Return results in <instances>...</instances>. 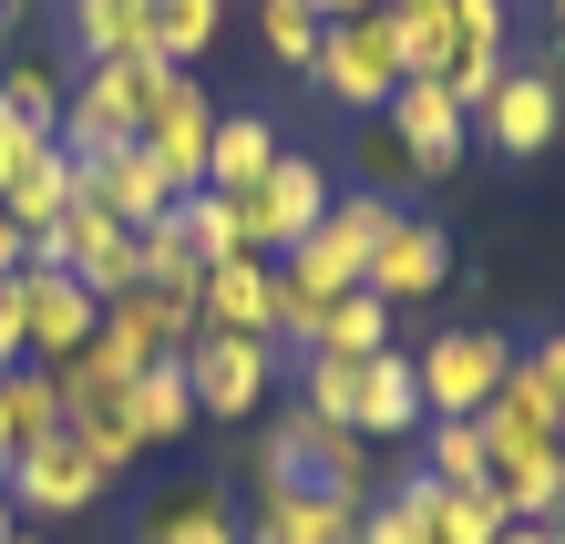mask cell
I'll list each match as a JSON object with an SVG mask.
<instances>
[{"instance_id":"cell-10","label":"cell","mask_w":565,"mask_h":544,"mask_svg":"<svg viewBox=\"0 0 565 544\" xmlns=\"http://www.w3.org/2000/svg\"><path fill=\"white\" fill-rule=\"evenodd\" d=\"M473 134H483L493 154H545L555 134H565V73H555V62L504 73V83H493V104L473 114Z\"/></svg>"},{"instance_id":"cell-17","label":"cell","mask_w":565,"mask_h":544,"mask_svg":"<svg viewBox=\"0 0 565 544\" xmlns=\"http://www.w3.org/2000/svg\"><path fill=\"white\" fill-rule=\"evenodd\" d=\"M473 431H483V462H504V452H555V441H565V412L545 401L535 370L514 360V370H504V391L473 412Z\"/></svg>"},{"instance_id":"cell-2","label":"cell","mask_w":565,"mask_h":544,"mask_svg":"<svg viewBox=\"0 0 565 544\" xmlns=\"http://www.w3.org/2000/svg\"><path fill=\"white\" fill-rule=\"evenodd\" d=\"M309 83L329 93V104H350V114H381L391 93H402V42H391V11H340L319 31V52H309Z\"/></svg>"},{"instance_id":"cell-1","label":"cell","mask_w":565,"mask_h":544,"mask_svg":"<svg viewBox=\"0 0 565 544\" xmlns=\"http://www.w3.org/2000/svg\"><path fill=\"white\" fill-rule=\"evenodd\" d=\"M164 73H175V62H154V52H135V62H83V83H73V104H62L52 145L62 154L135 145V134H145V104L164 93Z\"/></svg>"},{"instance_id":"cell-12","label":"cell","mask_w":565,"mask_h":544,"mask_svg":"<svg viewBox=\"0 0 565 544\" xmlns=\"http://www.w3.org/2000/svg\"><path fill=\"white\" fill-rule=\"evenodd\" d=\"M135 145H145L185 195H195V185H206V145H216V104H206V83L164 73V93L145 104V134H135Z\"/></svg>"},{"instance_id":"cell-37","label":"cell","mask_w":565,"mask_h":544,"mask_svg":"<svg viewBox=\"0 0 565 544\" xmlns=\"http://www.w3.org/2000/svg\"><path fill=\"white\" fill-rule=\"evenodd\" d=\"M42 154H52V124H31V114H11V104H0V195H11Z\"/></svg>"},{"instance_id":"cell-47","label":"cell","mask_w":565,"mask_h":544,"mask_svg":"<svg viewBox=\"0 0 565 544\" xmlns=\"http://www.w3.org/2000/svg\"><path fill=\"white\" fill-rule=\"evenodd\" d=\"M0 11H31V0H0Z\"/></svg>"},{"instance_id":"cell-24","label":"cell","mask_w":565,"mask_h":544,"mask_svg":"<svg viewBox=\"0 0 565 544\" xmlns=\"http://www.w3.org/2000/svg\"><path fill=\"white\" fill-rule=\"evenodd\" d=\"M42 431H62V391H52L42 360H21V370H0V472H11V452H31Z\"/></svg>"},{"instance_id":"cell-38","label":"cell","mask_w":565,"mask_h":544,"mask_svg":"<svg viewBox=\"0 0 565 544\" xmlns=\"http://www.w3.org/2000/svg\"><path fill=\"white\" fill-rule=\"evenodd\" d=\"M73 431L93 441V462H104V472H124V462H135V452H145V441H135V431H124V412H114V401H104V412H73Z\"/></svg>"},{"instance_id":"cell-5","label":"cell","mask_w":565,"mask_h":544,"mask_svg":"<svg viewBox=\"0 0 565 544\" xmlns=\"http://www.w3.org/2000/svg\"><path fill=\"white\" fill-rule=\"evenodd\" d=\"M340 195H329V164L319 154H278L268 175H257L247 195H237V226H247V257H288L298 236H309Z\"/></svg>"},{"instance_id":"cell-40","label":"cell","mask_w":565,"mask_h":544,"mask_svg":"<svg viewBox=\"0 0 565 544\" xmlns=\"http://www.w3.org/2000/svg\"><path fill=\"white\" fill-rule=\"evenodd\" d=\"M524 370H535V381H545V401L565 412V329H545L535 350H524Z\"/></svg>"},{"instance_id":"cell-22","label":"cell","mask_w":565,"mask_h":544,"mask_svg":"<svg viewBox=\"0 0 565 544\" xmlns=\"http://www.w3.org/2000/svg\"><path fill=\"white\" fill-rule=\"evenodd\" d=\"M381 11H391V42H402V73H422V83H452V62H462L452 0H381Z\"/></svg>"},{"instance_id":"cell-30","label":"cell","mask_w":565,"mask_h":544,"mask_svg":"<svg viewBox=\"0 0 565 544\" xmlns=\"http://www.w3.org/2000/svg\"><path fill=\"white\" fill-rule=\"evenodd\" d=\"M504 514H493V493H443L422 472V544H493Z\"/></svg>"},{"instance_id":"cell-32","label":"cell","mask_w":565,"mask_h":544,"mask_svg":"<svg viewBox=\"0 0 565 544\" xmlns=\"http://www.w3.org/2000/svg\"><path fill=\"white\" fill-rule=\"evenodd\" d=\"M0 104L31 114V124H62V104H73V73H62V62H42V52H21L11 73H0Z\"/></svg>"},{"instance_id":"cell-48","label":"cell","mask_w":565,"mask_h":544,"mask_svg":"<svg viewBox=\"0 0 565 544\" xmlns=\"http://www.w3.org/2000/svg\"><path fill=\"white\" fill-rule=\"evenodd\" d=\"M555 534H565V514H555Z\"/></svg>"},{"instance_id":"cell-49","label":"cell","mask_w":565,"mask_h":544,"mask_svg":"<svg viewBox=\"0 0 565 544\" xmlns=\"http://www.w3.org/2000/svg\"><path fill=\"white\" fill-rule=\"evenodd\" d=\"M555 452H565V441H555Z\"/></svg>"},{"instance_id":"cell-39","label":"cell","mask_w":565,"mask_h":544,"mask_svg":"<svg viewBox=\"0 0 565 544\" xmlns=\"http://www.w3.org/2000/svg\"><path fill=\"white\" fill-rule=\"evenodd\" d=\"M360 164H371L381 185H402V175H412V154H402V134H391L381 114H371V145H360Z\"/></svg>"},{"instance_id":"cell-9","label":"cell","mask_w":565,"mask_h":544,"mask_svg":"<svg viewBox=\"0 0 565 544\" xmlns=\"http://www.w3.org/2000/svg\"><path fill=\"white\" fill-rule=\"evenodd\" d=\"M268 472H288V483H319V493H371V441H360L350 422H329V412H298L278 422V441H268Z\"/></svg>"},{"instance_id":"cell-3","label":"cell","mask_w":565,"mask_h":544,"mask_svg":"<svg viewBox=\"0 0 565 544\" xmlns=\"http://www.w3.org/2000/svg\"><path fill=\"white\" fill-rule=\"evenodd\" d=\"M402 216L391 206V195H340V206H329L309 236H298V247L278 257V278H298V288H319V298H340V288H360L371 278V247H381V226Z\"/></svg>"},{"instance_id":"cell-18","label":"cell","mask_w":565,"mask_h":544,"mask_svg":"<svg viewBox=\"0 0 565 544\" xmlns=\"http://www.w3.org/2000/svg\"><path fill=\"white\" fill-rule=\"evenodd\" d=\"M135 544H247V514L226 503V483H164L154 503H145V524H135Z\"/></svg>"},{"instance_id":"cell-11","label":"cell","mask_w":565,"mask_h":544,"mask_svg":"<svg viewBox=\"0 0 565 544\" xmlns=\"http://www.w3.org/2000/svg\"><path fill=\"white\" fill-rule=\"evenodd\" d=\"M93 319H104V309L83 298V278H73V267H52V257H31V267H21V350L42 360V370H62V360H73L83 339H93Z\"/></svg>"},{"instance_id":"cell-23","label":"cell","mask_w":565,"mask_h":544,"mask_svg":"<svg viewBox=\"0 0 565 544\" xmlns=\"http://www.w3.org/2000/svg\"><path fill=\"white\" fill-rule=\"evenodd\" d=\"M288 145H278V124L268 114H216V145H206V185L216 195H247L257 175H268Z\"/></svg>"},{"instance_id":"cell-26","label":"cell","mask_w":565,"mask_h":544,"mask_svg":"<svg viewBox=\"0 0 565 544\" xmlns=\"http://www.w3.org/2000/svg\"><path fill=\"white\" fill-rule=\"evenodd\" d=\"M114 412H124V431H135L145 452H154V441H175V431L195 422V391H185V360H154L145 381H135V391L114 401Z\"/></svg>"},{"instance_id":"cell-29","label":"cell","mask_w":565,"mask_h":544,"mask_svg":"<svg viewBox=\"0 0 565 544\" xmlns=\"http://www.w3.org/2000/svg\"><path fill=\"white\" fill-rule=\"evenodd\" d=\"M135 247H145V288H164L175 309H195V288H206V257L185 247V226H175V216H154V226H135Z\"/></svg>"},{"instance_id":"cell-7","label":"cell","mask_w":565,"mask_h":544,"mask_svg":"<svg viewBox=\"0 0 565 544\" xmlns=\"http://www.w3.org/2000/svg\"><path fill=\"white\" fill-rule=\"evenodd\" d=\"M42 257H52V267H73L93 309H114V298H135V288H145V247H135V226H124L114 206H93V195L52 226V247H42Z\"/></svg>"},{"instance_id":"cell-41","label":"cell","mask_w":565,"mask_h":544,"mask_svg":"<svg viewBox=\"0 0 565 544\" xmlns=\"http://www.w3.org/2000/svg\"><path fill=\"white\" fill-rule=\"evenodd\" d=\"M21 278H0V370H21Z\"/></svg>"},{"instance_id":"cell-15","label":"cell","mask_w":565,"mask_h":544,"mask_svg":"<svg viewBox=\"0 0 565 544\" xmlns=\"http://www.w3.org/2000/svg\"><path fill=\"white\" fill-rule=\"evenodd\" d=\"M83 164V195L93 206H114L124 226H154V216H175V175H164V164L145 154V145H104V154H73Z\"/></svg>"},{"instance_id":"cell-25","label":"cell","mask_w":565,"mask_h":544,"mask_svg":"<svg viewBox=\"0 0 565 544\" xmlns=\"http://www.w3.org/2000/svg\"><path fill=\"white\" fill-rule=\"evenodd\" d=\"M73 52L83 62H135V52H154V0H73Z\"/></svg>"},{"instance_id":"cell-33","label":"cell","mask_w":565,"mask_h":544,"mask_svg":"<svg viewBox=\"0 0 565 544\" xmlns=\"http://www.w3.org/2000/svg\"><path fill=\"white\" fill-rule=\"evenodd\" d=\"M216 21H226V0H154V62H185L216 42Z\"/></svg>"},{"instance_id":"cell-4","label":"cell","mask_w":565,"mask_h":544,"mask_svg":"<svg viewBox=\"0 0 565 544\" xmlns=\"http://www.w3.org/2000/svg\"><path fill=\"white\" fill-rule=\"evenodd\" d=\"M268 381H278V339H237V329H195V339H185L195 422H257Z\"/></svg>"},{"instance_id":"cell-21","label":"cell","mask_w":565,"mask_h":544,"mask_svg":"<svg viewBox=\"0 0 565 544\" xmlns=\"http://www.w3.org/2000/svg\"><path fill=\"white\" fill-rule=\"evenodd\" d=\"M483 493H493L504 524H555L565 514V452H504Z\"/></svg>"},{"instance_id":"cell-19","label":"cell","mask_w":565,"mask_h":544,"mask_svg":"<svg viewBox=\"0 0 565 544\" xmlns=\"http://www.w3.org/2000/svg\"><path fill=\"white\" fill-rule=\"evenodd\" d=\"M73 206H83V164H73V154L52 145V154L31 164V175H21L11 195H0V216H11V236H21V267H31V257L52 247V226L73 216Z\"/></svg>"},{"instance_id":"cell-20","label":"cell","mask_w":565,"mask_h":544,"mask_svg":"<svg viewBox=\"0 0 565 544\" xmlns=\"http://www.w3.org/2000/svg\"><path fill=\"white\" fill-rule=\"evenodd\" d=\"M350 431L360 441H391V431H422V370L402 350L360 360V401H350Z\"/></svg>"},{"instance_id":"cell-43","label":"cell","mask_w":565,"mask_h":544,"mask_svg":"<svg viewBox=\"0 0 565 544\" xmlns=\"http://www.w3.org/2000/svg\"><path fill=\"white\" fill-rule=\"evenodd\" d=\"M0 278H21V236H11V216H0Z\"/></svg>"},{"instance_id":"cell-44","label":"cell","mask_w":565,"mask_h":544,"mask_svg":"<svg viewBox=\"0 0 565 544\" xmlns=\"http://www.w3.org/2000/svg\"><path fill=\"white\" fill-rule=\"evenodd\" d=\"M340 11H381V0H319V21H340Z\"/></svg>"},{"instance_id":"cell-6","label":"cell","mask_w":565,"mask_h":544,"mask_svg":"<svg viewBox=\"0 0 565 544\" xmlns=\"http://www.w3.org/2000/svg\"><path fill=\"white\" fill-rule=\"evenodd\" d=\"M412 370H422V422H473L483 401L504 391L514 350H504V329H443Z\"/></svg>"},{"instance_id":"cell-35","label":"cell","mask_w":565,"mask_h":544,"mask_svg":"<svg viewBox=\"0 0 565 544\" xmlns=\"http://www.w3.org/2000/svg\"><path fill=\"white\" fill-rule=\"evenodd\" d=\"M360 544H422V472H412V483H391L371 514H360Z\"/></svg>"},{"instance_id":"cell-31","label":"cell","mask_w":565,"mask_h":544,"mask_svg":"<svg viewBox=\"0 0 565 544\" xmlns=\"http://www.w3.org/2000/svg\"><path fill=\"white\" fill-rule=\"evenodd\" d=\"M175 226H185V247L195 257H247V226H237V195H216V185H195V195H175Z\"/></svg>"},{"instance_id":"cell-13","label":"cell","mask_w":565,"mask_h":544,"mask_svg":"<svg viewBox=\"0 0 565 544\" xmlns=\"http://www.w3.org/2000/svg\"><path fill=\"white\" fill-rule=\"evenodd\" d=\"M443 278H452V236L431 226V216H391V226H381V247H371V278H360V288H371L381 309H422V298L443 288Z\"/></svg>"},{"instance_id":"cell-27","label":"cell","mask_w":565,"mask_h":544,"mask_svg":"<svg viewBox=\"0 0 565 544\" xmlns=\"http://www.w3.org/2000/svg\"><path fill=\"white\" fill-rule=\"evenodd\" d=\"M309 350H329V360H381V350H391V309H381L371 288H340Z\"/></svg>"},{"instance_id":"cell-28","label":"cell","mask_w":565,"mask_h":544,"mask_svg":"<svg viewBox=\"0 0 565 544\" xmlns=\"http://www.w3.org/2000/svg\"><path fill=\"white\" fill-rule=\"evenodd\" d=\"M422 472H431L443 493H483V483H493L483 431H473V422H422Z\"/></svg>"},{"instance_id":"cell-8","label":"cell","mask_w":565,"mask_h":544,"mask_svg":"<svg viewBox=\"0 0 565 544\" xmlns=\"http://www.w3.org/2000/svg\"><path fill=\"white\" fill-rule=\"evenodd\" d=\"M0 493L21 503V514H83L93 493H114V472L93 462V441L62 422V431H42L31 452H11V472H0Z\"/></svg>"},{"instance_id":"cell-45","label":"cell","mask_w":565,"mask_h":544,"mask_svg":"<svg viewBox=\"0 0 565 544\" xmlns=\"http://www.w3.org/2000/svg\"><path fill=\"white\" fill-rule=\"evenodd\" d=\"M0 544H21V534H11V493H0Z\"/></svg>"},{"instance_id":"cell-14","label":"cell","mask_w":565,"mask_h":544,"mask_svg":"<svg viewBox=\"0 0 565 544\" xmlns=\"http://www.w3.org/2000/svg\"><path fill=\"white\" fill-rule=\"evenodd\" d=\"M381 124L402 134L412 175H452V164H462V145H473V114L452 104V83H422V73H412V83L381 104Z\"/></svg>"},{"instance_id":"cell-16","label":"cell","mask_w":565,"mask_h":544,"mask_svg":"<svg viewBox=\"0 0 565 544\" xmlns=\"http://www.w3.org/2000/svg\"><path fill=\"white\" fill-rule=\"evenodd\" d=\"M195 329L278 339V267H268V257H216L206 288H195Z\"/></svg>"},{"instance_id":"cell-50","label":"cell","mask_w":565,"mask_h":544,"mask_svg":"<svg viewBox=\"0 0 565 544\" xmlns=\"http://www.w3.org/2000/svg\"><path fill=\"white\" fill-rule=\"evenodd\" d=\"M21 544H31V534H21Z\"/></svg>"},{"instance_id":"cell-42","label":"cell","mask_w":565,"mask_h":544,"mask_svg":"<svg viewBox=\"0 0 565 544\" xmlns=\"http://www.w3.org/2000/svg\"><path fill=\"white\" fill-rule=\"evenodd\" d=\"M493 544H565V534H555V524H504Z\"/></svg>"},{"instance_id":"cell-46","label":"cell","mask_w":565,"mask_h":544,"mask_svg":"<svg viewBox=\"0 0 565 544\" xmlns=\"http://www.w3.org/2000/svg\"><path fill=\"white\" fill-rule=\"evenodd\" d=\"M555 42H565V0H555Z\"/></svg>"},{"instance_id":"cell-34","label":"cell","mask_w":565,"mask_h":544,"mask_svg":"<svg viewBox=\"0 0 565 544\" xmlns=\"http://www.w3.org/2000/svg\"><path fill=\"white\" fill-rule=\"evenodd\" d=\"M257 31H268V62H288V73H309V52H319V0H257Z\"/></svg>"},{"instance_id":"cell-36","label":"cell","mask_w":565,"mask_h":544,"mask_svg":"<svg viewBox=\"0 0 565 544\" xmlns=\"http://www.w3.org/2000/svg\"><path fill=\"white\" fill-rule=\"evenodd\" d=\"M298 391H309V412L350 422V401H360V360H329V350H309V370H298Z\"/></svg>"}]
</instances>
